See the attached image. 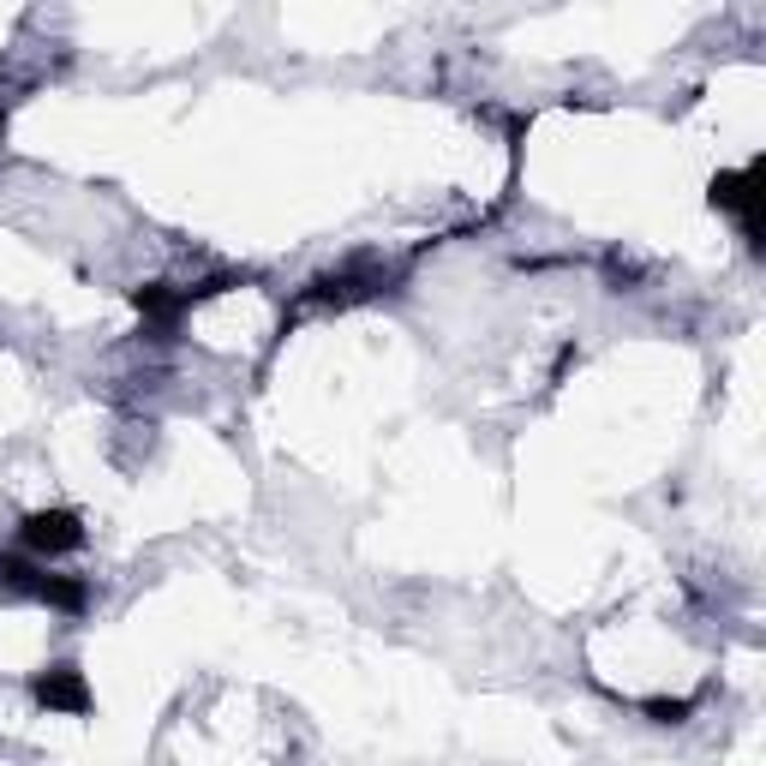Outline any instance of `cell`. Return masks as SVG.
Here are the masks:
<instances>
[{
  "label": "cell",
  "mask_w": 766,
  "mask_h": 766,
  "mask_svg": "<svg viewBox=\"0 0 766 766\" xmlns=\"http://www.w3.org/2000/svg\"><path fill=\"white\" fill-rule=\"evenodd\" d=\"M36 694H43L48 707H85V682H78V670H48L43 682H36Z\"/></svg>",
  "instance_id": "3"
},
{
  "label": "cell",
  "mask_w": 766,
  "mask_h": 766,
  "mask_svg": "<svg viewBox=\"0 0 766 766\" xmlns=\"http://www.w3.org/2000/svg\"><path fill=\"white\" fill-rule=\"evenodd\" d=\"M19 539H24V551L54 557V551H73V545H85V527H78L73 510H48V515H31Z\"/></svg>",
  "instance_id": "1"
},
{
  "label": "cell",
  "mask_w": 766,
  "mask_h": 766,
  "mask_svg": "<svg viewBox=\"0 0 766 766\" xmlns=\"http://www.w3.org/2000/svg\"><path fill=\"white\" fill-rule=\"evenodd\" d=\"M719 204H731V210L743 216V234L755 240V168H748V174H731V180H719Z\"/></svg>",
  "instance_id": "2"
}]
</instances>
